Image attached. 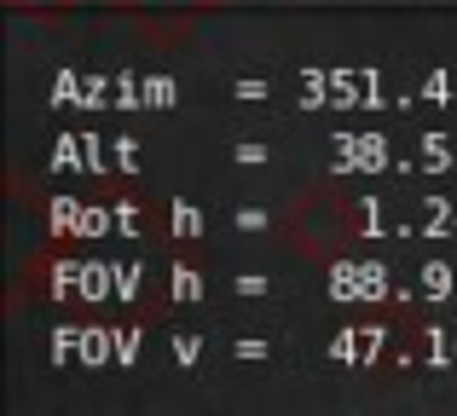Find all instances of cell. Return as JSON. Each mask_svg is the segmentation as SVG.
I'll return each instance as SVG.
<instances>
[{
    "instance_id": "1",
    "label": "cell",
    "mask_w": 457,
    "mask_h": 416,
    "mask_svg": "<svg viewBox=\"0 0 457 416\" xmlns=\"http://www.w3.org/2000/svg\"><path fill=\"white\" fill-rule=\"evenodd\" d=\"M104 6H220V0H104Z\"/></svg>"
},
{
    "instance_id": "2",
    "label": "cell",
    "mask_w": 457,
    "mask_h": 416,
    "mask_svg": "<svg viewBox=\"0 0 457 416\" xmlns=\"http://www.w3.org/2000/svg\"><path fill=\"white\" fill-rule=\"evenodd\" d=\"M12 6H76V0H12Z\"/></svg>"
}]
</instances>
